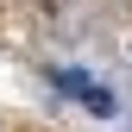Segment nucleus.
<instances>
[{
	"instance_id": "f257e3e1",
	"label": "nucleus",
	"mask_w": 132,
	"mask_h": 132,
	"mask_svg": "<svg viewBox=\"0 0 132 132\" xmlns=\"http://www.w3.org/2000/svg\"><path fill=\"white\" fill-rule=\"evenodd\" d=\"M57 88H63V94H76V101L88 107L94 120H113V113H120V101H113V94H107L94 76H82V69H57Z\"/></svg>"
}]
</instances>
